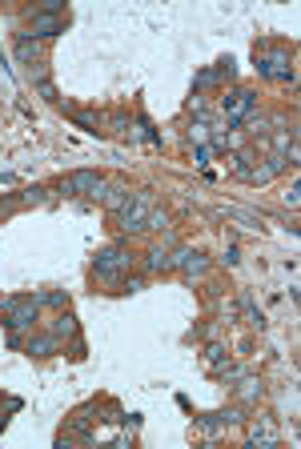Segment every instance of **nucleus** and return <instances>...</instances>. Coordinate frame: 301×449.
Returning <instances> with one entry per match:
<instances>
[{
	"mask_svg": "<svg viewBox=\"0 0 301 449\" xmlns=\"http://www.w3.org/2000/svg\"><path fill=\"white\" fill-rule=\"evenodd\" d=\"M105 413H109V417H105V421H113V425L129 421V417H125V409H121V405H113V401H109V405H105Z\"/></svg>",
	"mask_w": 301,
	"mask_h": 449,
	"instance_id": "5701e85b",
	"label": "nucleus"
},
{
	"mask_svg": "<svg viewBox=\"0 0 301 449\" xmlns=\"http://www.w3.org/2000/svg\"><path fill=\"white\" fill-rule=\"evenodd\" d=\"M100 188H105V176L93 173V169H76V173L64 181V193H88L93 200H100Z\"/></svg>",
	"mask_w": 301,
	"mask_h": 449,
	"instance_id": "423d86ee",
	"label": "nucleus"
},
{
	"mask_svg": "<svg viewBox=\"0 0 301 449\" xmlns=\"http://www.w3.org/2000/svg\"><path fill=\"white\" fill-rule=\"evenodd\" d=\"M0 321L8 325V333H28L40 321V301L33 297H4L0 301Z\"/></svg>",
	"mask_w": 301,
	"mask_h": 449,
	"instance_id": "7ed1b4c3",
	"label": "nucleus"
},
{
	"mask_svg": "<svg viewBox=\"0 0 301 449\" xmlns=\"http://www.w3.org/2000/svg\"><path fill=\"white\" fill-rule=\"evenodd\" d=\"M37 92H40L45 100H49V104H61V97H57V88H52V80H40V85H37Z\"/></svg>",
	"mask_w": 301,
	"mask_h": 449,
	"instance_id": "412c9836",
	"label": "nucleus"
},
{
	"mask_svg": "<svg viewBox=\"0 0 301 449\" xmlns=\"http://www.w3.org/2000/svg\"><path fill=\"white\" fill-rule=\"evenodd\" d=\"M69 357H73V361H85V357H88V349H85V341H81V337H73V345H69Z\"/></svg>",
	"mask_w": 301,
	"mask_h": 449,
	"instance_id": "4be33fe9",
	"label": "nucleus"
},
{
	"mask_svg": "<svg viewBox=\"0 0 301 449\" xmlns=\"http://www.w3.org/2000/svg\"><path fill=\"white\" fill-rule=\"evenodd\" d=\"M249 441H253V445H277V441H281V429H277V417H273V413H261V417L253 421Z\"/></svg>",
	"mask_w": 301,
	"mask_h": 449,
	"instance_id": "0eeeda50",
	"label": "nucleus"
},
{
	"mask_svg": "<svg viewBox=\"0 0 301 449\" xmlns=\"http://www.w3.org/2000/svg\"><path fill=\"white\" fill-rule=\"evenodd\" d=\"M237 305H241V313H245V325H253V329H265V317H261V309L253 305V297H249V293H241V297H237Z\"/></svg>",
	"mask_w": 301,
	"mask_h": 449,
	"instance_id": "dca6fc26",
	"label": "nucleus"
},
{
	"mask_svg": "<svg viewBox=\"0 0 301 449\" xmlns=\"http://www.w3.org/2000/svg\"><path fill=\"white\" fill-rule=\"evenodd\" d=\"M137 289H145V277H121L117 281V293H137Z\"/></svg>",
	"mask_w": 301,
	"mask_h": 449,
	"instance_id": "aec40b11",
	"label": "nucleus"
},
{
	"mask_svg": "<svg viewBox=\"0 0 301 449\" xmlns=\"http://www.w3.org/2000/svg\"><path fill=\"white\" fill-rule=\"evenodd\" d=\"M261 397H265V381H261V377L245 373V377H241V385H237V401H241V405H257Z\"/></svg>",
	"mask_w": 301,
	"mask_h": 449,
	"instance_id": "ddd939ff",
	"label": "nucleus"
},
{
	"mask_svg": "<svg viewBox=\"0 0 301 449\" xmlns=\"http://www.w3.org/2000/svg\"><path fill=\"white\" fill-rule=\"evenodd\" d=\"M221 80H225V85L233 80V64H229V61H221L217 68H209V73H197V80H193V85H197V88H209V85H221Z\"/></svg>",
	"mask_w": 301,
	"mask_h": 449,
	"instance_id": "2eb2a0df",
	"label": "nucleus"
},
{
	"mask_svg": "<svg viewBox=\"0 0 301 449\" xmlns=\"http://www.w3.org/2000/svg\"><path fill=\"white\" fill-rule=\"evenodd\" d=\"M4 425H8V413H0V429H4Z\"/></svg>",
	"mask_w": 301,
	"mask_h": 449,
	"instance_id": "bb28decb",
	"label": "nucleus"
},
{
	"mask_svg": "<svg viewBox=\"0 0 301 449\" xmlns=\"http://www.w3.org/2000/svg\"><path fill=\"white\" fill-rule=\"evenodd\" d=\"M8 349H25V333H8Z\"/></svg>",
	"mask_w": 301,
	"mask_h": 449,
	"instance_id": "a878e982",
	"label": "nucleus"
},
{
	"mask_svg": "<svg viewBox=\"0 0 301 449\" xmlns=\"http://www.w3.org/2000/svg\"><path fill=\"white\" fill-rule=\"evenodd\" d=\"M145 229H153V233H169V229H173V217H169L165 209H153L149 221H145Z\"/></svg>",
	"mask_w": 301,
	"mask_h": 449,
	"instance_id": "f3484780",
	"label": "nucleus"
},
{
	"mask_svg": "<svg viewBox=\"0 0 301 449\" xmlns=\"http://www.w3.org/2000/svg\"><path fill=\"white\" fill-rule=\"evenodd\" d=\"M157 209V197H153V188H137L129 205L117 212V224H121V233H145V221H149V212Z\"/></svg>",
	"mask_w": 301,
	"mask_h": 449,
	"instance_id": "20e7f679",
	"label": "nucleus"
},
{
	"mask_svg": "<svg viewBox=\"0 0 301 449\" xmlns=\"http://www.w3.org/2000/svg\"><path fill=\"white\" fill-rule=\"evenodd\" d=\"M205 361H209V369H221V361L229 365V349L225 345H209V349H205Z\"/></svg>",
	"mask_w": 301,
	"mask_h": 449,
	"instance_id": "a211bd4d",
	"label": "nucleus"
},
{
	"mask_svg": "<svg viewBox=\"0 0 301 449\" xmlns=\"http://www.w3.org/2000/svg\"><path fill=\"white\" fill-rule=\"evenodd\" d=\"M173 245H177V237H169L165 245H153V249L145 253V269H149V273H169V269H173V257H169Z\"/></svg>",
	"mask_w": 301,
	"mask_h": 449,
	"instance_id": "9d476101",
	"label": "nucleus"
},
{
	"mask_svg": "<svg viewBox=\"0 0 301 449\" xmlns=\"http://www.w3.org/2000/svg\"><path fill=\"white\" fill-rule=\"evenodd\" d=\"M49 333H52V337H61V341H73V337H81V321H76L69 309H61L57 317H52Z\"/></svg>",
	"mask_w": 301,
	"mask_h": 449,
	"instance_id": "f8f14e48",
	"label": "nucleus"
},
{
	"mask_svg": "<svg viewBox=\"0 0 301 449\" xmlns=\"http://www.w3.org/2000/svg\"><path fill=\"white\" fill-rule=\"evenodd\" d=\"M253 56H257V73H261L265 80L293 85V52H289L285 44H261Z\"/></svg>",
	"mask_w": 301,
	"mask_h": 449,
	"instance_id": "f257e3e1",
	"label": "nucleus"
},
{
	"mask_svg": "<svg viewBox=\"0 0 301 449\" xmlns=\"http://www.w3.org/2000/svg\"><path fill=\"white\" fill-rule=\"evenodd\" d=\"M169 257H173V269H181L189 281H201V277L209 273V257L197 253V249H189V245H173Z\"/></svg>",
	"mask_w": 301,
	"mask_h": 449,
	"instance_id": "39448f33",
	"label": "nucleus"
},
{
	"mask_svg": "<svg viewBox=\"0 0 301 449\" xmlns=\"http://www.w3.org/2000/svg\"><path fill=\"white\" fill-rule=\"evenodd\" d=\"M28 20H33V37H40V40H52L64 32V16H57V13H28Z\"/></svg>",
	"mask_w": 301,
	"mask_h": 449,
	"instance_id": "6e6552de",
	"label": "nucleus"
},
{
	"mask_svg": "<svg viewBox=\"0 0 301 449\" xmlns=\"http://www.w3.org/2000/svg\"><path fill=\"white\" fill-rule=\"evenodd\" d=\"M225 265H229V269H237V265H241V249H237V245H229V249H225Z\"/></svg>",
	"mask_w": 301,
	"mask_h": 449,
	"instance_id": "393cba45",
	"label": "nucleus"
},
{
	"mask_svg": "<svg viewBox=\"0 0 301 449\" xmlns=\"http://www.w3.org/2000/svg\"><path fill=\"white\" fill-rule=\"evenodd\" d=\"M297 200H301V185L293 181V185H289V193H285V205H289V209H297Z\"/></svg>",
	"mask_w": 301,
	"mask_h": 449,
	"instance_id": "b1692460",
	"label": "nucleus"
},
{
	"mask_svg": "<svg viewBox=\"0 0 301 449\" xmlns=\"http://www.w3.org/2000/svg\"><path fill=\"white\" fill-rule=\"evenodd\" d=\"M25 353H28V357H57V353H61V337H52V333L28 337V341H25Z\"/></svg>",
	"mask_w": 301,
	"mask_h": 449,
	"instance_id": "9b49d317",
	"label": "nucleus"
},
{
	"mask_svg": "<svg viewBox=\"0 0 301 449\" xmlns=\"http://www.w3.org/2000/svg\"><path fill=\"white\" fill-rule=\"evenodd\" d=\"M16 56H20V64H37V61H45V40L20 37V40H16Z\"/></svg>",
	"mask_w": 301,
	"mask_h": 449,
	"instance_id": "4468645a",
	"label": "nucleus"
},
{
	"mask_svg": "<svg viewBox=\"0 0 301 449\" xmlns=\"http://www.w3.org/2000/svg\"><path fill=\"white\" fill-rule=\"evenodd\" d=\"M137 265V253H129L125 245H109V249L97 253V261H93V273H97V281H105V285H113L121 277H129V269Z\"/></svg>",
	"mask_w": 301,
	"mask_h": 449,
	"instance_id": "f03ea898",
	"label": "nucleus"
},
{
	"mask_svg": "<svg viewBox=\"0 0 301 449\" xmlns=\"http://www.w3.org/2000/svg\"><path fill=\"white\" fill-rule=\"evenodd\" d=\"M37 301L40 305H52V309H69V293H45V297L37 293Z\"/></svg>",
	"mask_w": 301,
	"mask_h": 449,
	"instance_id": "6ab92c4d",
	"label": "nucleus"
},
{
	"mask_svg": "<svg viewBox=\"0 0 301 449\" xmlns=\"http://www.w3.org/2000/svg\"><path fill=\"white\" fill-rule=\"evenodd\" d=\"M129 197H133V193H129L125 181H105V188H100V205H105V209L113 212V217L129 205Z\"/></svg>",
	"mask_w": 301,
	"mask_h": 449,
	"instance_id": "1a4fd4ad",
	"label": "nucleus"
}]
</instances>
